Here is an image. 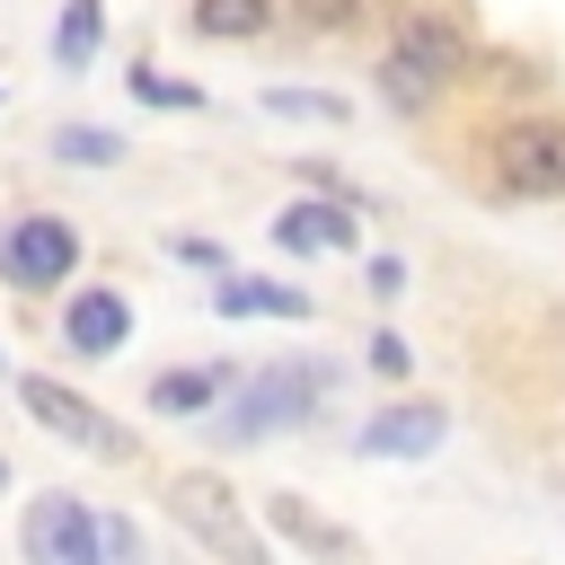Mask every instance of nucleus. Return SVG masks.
Wrapping results in <instances>:
<instances>
[{"mask_svg": "<svg viewBox=\"0 0 565 565\" xmlns=\"http://www.w3.org/2000/svg\"><path fill=\"white\" fill-rule=\"evenodd\" d=\"M221 388H230V371H159V380H150V406H159V415H194V406H212Z\"/></svg>", "mask_w": 565, "mask_h": 565, "instance_id": "obj_14", "label": "nucleus"}, {"mask_svg": "<svg viewBox=\"0 0 565 565\" xmlns=\"http://www.w3.org/2000/svg\"><path fill=\"white\" fill-rule=\"evenodd\" d=\"M53 150H62L71 168H115V159H124V141H115V132H97V124H71Z\"/></svg>", "mask_w": 565, "mask_h": 565, "instance_id": "obj_17", "label": "nucleus"}, {"mask_svg": "<svg viewBox=\"0 0 565 565\" xmlns=\"http://www.w3.org/2000/svg\"><path fill=\"white\" fill-rule=\"evenodd\" d=\"M441 433H450V406L406 397V406H380V415L353 433V450H362V459H424V450H441Z\"/></svg>", "mask_w": 565, "mask_h": 565, "instance_id": "obj_7", "label": "nucleus"}, {"mask_svg": "<svg viewBox=\"0 0 565 565\" xmlns=\"http://www.w3.org/2000/svg\"><path fill=\"white\" fill-rule=\"evenodd\" d=\"M291 18H300L309 35H344V26L371 18V0H291Z\"/></svg>", "mask_w": 565, "mask_h": 565, "instance_id": "obj_18", "label": "nucleus"}, {"mask_svg": "<svg viewBox=\"0 0 565 565\" xmlns=\"http://www.w3.org/2000/svg\"><path fill=\"white\" fill-rule=\"evenodd\" d=\"M486 168L521 203L565 194V115H512V124H494L486 132Z\"/></svg>", "mask_w": 565, "mask_h": 565, "instance_id": "obj_3", "label": "nucleus"}, {"mask_svg": "<svg viewBox=\"0 0 565 565\" xmlns=\"http://www.w3.org/2000/svg\"><path fill=\"white\" fill-rule=\"evenodd\" d=\"M132 97H141V106H194L203 88H185V79H168V71H132Z\"/></svg>", "mask_w": 565, "mask_h": 565, "instance_id": "obj_20", "label": "nucleus"}, {"mask_svg": "<svg viewBox=\"0 0 565 565\" xmlns=\"http://www.w3.org/2000/svg\"><path fill=\"white\" fill-rule=\"evenodd\" d=\"M18 397H26V415H35V424H53V433H62V441H79V450H106V459H124V450H132V441H124V433L79 397V388H62V380H18Z\"/></svg>", "mask_w": 565, "mask_h": 565, "instance_id": "obj_6", "label": "nucleus"}, {"mask_svg": "<svg viewBox=\"0 0 565 565\" xmlns=\"http://www.w3.org/2000/svg\"><path fill=\"white\" fill-rule=\"evenodd\" d=\"M371 291L397 300V291H406V265H397V256H371Z\"/></svg>", "mask_w": 565, "mask_h": 565, "instance_id": "obj_22", "label": "nucleus"}, {"mask_svg": "<svg viewBox=\"0 0 565 565\" xmlns=\"http://www.w3.org/2000/svg\"><path fill=\"white\" fill-rule=\"evenodd\" d=\"M26 565H106L97 556V521L71 503V494H44L26 512Z\"/></svg>", "mask_w": 565, "mask_h": 565, "instance_id": "obj_8", "label": "nucleus"}, {"mask_svg": "<svg viewBox=\"0 0 565 565\" xmlns=\"http://www.w3.org/2000/svg\"><path fill=\"white\" fill-rule=\"evenodd\" d=\"M265 26H274V0H194V35L212 44H247Z\"/></svg>", "mask_w": 565, "mask_h": 565, "instance_id": "obj_13", "label": "nucleus"}, {"mask_svg": "<svg viewBox=\"0 0 565 565\" xmlns=\"http://www.w3.org/2000/svg\"><path fill=\"white\" fill-rule=\"evenodd\" d=\"M71 265H79V230H71V221L26 212L18 230H0V274H9L18 291H53V282H71Z\"/></svg>", "mask_w": 565, "mask_h": 565, "instance_id": "obj_5", "label": "nucleus"}, {"mask_svg": "<svg viewBox=\"0 0 565 565\" xmlns=\"http://www.w3.org/2000/svg\"><path fill=\"white\" fill-rule=\"evenodd\" d=\"M362 362H371L380 380H406V371H415V353H406V335H397V327H380V335L362 344Z\"/></svg>", "mask_w": 565, "mask_h": 565, "instance_id": "obj_19", "label": "nucleus"}, {"mask_svg": "<svg viewBox=\"0 0 565 565\" xmlns=\"http://www.w3.org/2000/svg\"><path fill=\"white\" fill-rule=\"evenodd\" d=\"M124 335H132V300H124V291H79V300L62 309V344H71L79 362H106Z\"/></svg>", "mask_w": 565, "mask_h": 565, "instance_id": "obj_10", "label": "nucleus"}, {"mask_svg": "<svg viewBox=\"0 0 565 565\" xmlns=\"http://www.w3.org/2000/svg\"><path fill=\"white\" fill-rule=\"evenodd\" d=\"M212 309L221 318H309L318 300L300 282H265V274H221L212 282Z\"/></svg>", "mask_w": 565, "mask_h": 565, "instance_id": "obj_12", "label": "nucleus"}, {"mask_svg": "<svg viewBox=\"0 0 565 565\" xmlns=\"http://www.w3.org/2000/svg\"><path fill=\"white\" fill-rule=\"evenodd\" d=\"M450 79H468V35L450 18H433V9H406L397 35H388V62H380V97L397 115H424Z\"/></svg>", "mask_w": 565, "mask_h": 565, "instance_id": "obj_1", "label": "nucleus"}, {"mask_svg": "<svg viewBox=\"0 0 565 565\" xmlns=\"http://www.w3.org/2000/svg\"><path fill=\"white\" fill-rule=\"evenodd\" d=\"M97 556L106 565H141V530L132 521H97Z\"/></svg>", "mask_w": 565, "mask_h": 565, "instance_id": "obj_21", "label": "nucleus"}, {"mask_svg": "<svg viewBox=\"0 0 565 565\" xmlns=\"http://www.w3.org/2000/svg\"><path fill=\"white\" fill-rule=\"evenodd\" d=\"M265 521H274L309 565H362V539H353L344 521H327L318 503H300V494H265Z\"/></svg>", "mask_w": 565, "mask_h": 565, "instance_id": "obj_9", "label": "nucleus"}, {"mask_svg": "<svg viewBox=\"0 0 565 565\" xmlns=\"http://www.w3.org/2000/svg\"><path fill=\"white\" fill-rule=\"evenodd\" d=\"M97 26H106V0H71V9H62V26H53V62H62V71H79V62L97 53Z\"/></svg>", "mask_w": 565, "mask_h": 565, "instance_id": "obj_15", "label": "nucleus"}, {"mask_svg": "<svg viewBox=\"0 0 565 565\" xmlns=\"http://www.w3.org/2000/svg\"><path fill=\"white\" fill-rule=\"evenodd\" d=\"M274 238H282L291 256H344V247L362 238V212H353V203H291V212L274 221Z\"/></svg>", "mask_w": 565, "mask_h": 565, "instance_id": "obj_11", "label": "nucleus"}, {"mask_svg": "<svg viewBox=\"0 0 565 565\" xmlns=\"http://www.w3.org/2000/svg\"><path fill=\"white\" fill-rule=\"evenodd\" d=\"M0 494H9V459H0Z\"/></svg>", "mask_w": 565, "mask_h": 565, "instance_id": "obj_23", "label": "nucleus"}, {"mask_svg": "<svg viewBox=\"0 0 565 565\" xmlns=\"http://www.w3.org/2000/svg\"><path fill=\"white\" fill-rule=\"evenodd\" d=\"M318 397H327V371H309V362L256 371V380H238V388H230V406H221V441L291 433V424H309V415H318Z\"/></svg>", "mask_w": 565, "mask_h": 565, "instance_id": "obj_2", "label": "nucleus"}, {"mask_svg": "<svg viewBox=\"0 0 565 565\" xmlns=\"http://www.w3.org/2000/svg\"><path fill=\"white\" fill-rule=\"evenodd\" d=\"M168 512L221 556V565H265V539H256V521L238 512V494L212 477V468H185L177 486H168Z\"/></svg>", "mask_w": 565, "mask_h": 565, "instance_id": "obj_4", "label": "nucleus"}, {"mask_svg": "<svg viewBox=\"0 0 565 565\" xmlns=\"http://www.w3.org/2000/svg\"><path fill=\"white\" fill-rule=\"evenodd\" d=\"M265 115H291V124H344L353 106L327 97V88H265Z\"/></svg>", "mask_w": 565, "mask_h": 565, "instance_id": "obj_16", "label": "nucleus"}]
</instances>
